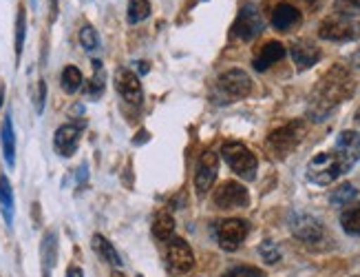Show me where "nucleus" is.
<instances>
[{"instance_id": "c85d7f7f", "label": "nucleus", "mask_w": 360, "mask_h": 277, "mask_svg": "<svg viewBox=\"0 0 360 277\" xmlns=\"http://www.w3.org/2000/svg\"><path fill=\"white\" fill-rule=\"evenodd\" d=\"M93 69H96V73H93V78L86 87V94L91 98H98L102 96V91H104V71H102V63L100 60H93Z\"/></svg>"}, {"instance_id": "e433bc0d", "label": "nucleus", "mask_w": 360, "mask_h": 277, "mask_svg": "<svg viewBox=\"0 0 360 277\" xmlns=\"http://www.w3.org/2000/svg\"><path fill=\"white\" fill-rule=\"evenodd\" d=\"M58 16V0H51V23L56 20Z\"/></svg>"}, {"instance_id": "4be33fe9", "label": "nucleus", "mask_w": 360, "mask_h": 277, "mask_svg": "<svg viewBox=\"0 0 360 277\" xmlns=\"http://www.w3.org/2000/svg\"><path fill=\"white\" fill-rule=\"evenodd\" d=\"M340 226L347 235H360V202H352L340 213Z\"/></svg>"}, {"instance_id": "0eeeda50", "label": "nucleus", "mask_w": 360, "mask_h": 277, "mask_svg": "<svg viewBox=\"0 0 360 277\" xmlns=\"http://www.w3.org/2000/svg\"><path fill=\"white\" fill-rule=\"evenodd\" d=\"M248 230H250V226H248L245 220L230 218V220H224V222H217L214 235H217V242H219V246H221L224 251H237L239 246L243 244Z\"/></svg>"}, {"instance_id": "cd10ccee", "label": "nucleus", "mask_w": 360, "mask_h": 277, "mask_svg": "<svg viewBox=\"0 0 360 277\" xmlns=\"http://www.w3.org/2000/svg\"><path fill=\"white\" fill-rule=\"evenodd\" d=\"M150 16V3L148 0H131L129 3V23H142Z\"/></svg>"}, {"instance_id": "6ab92c4d", "label": "nucleus", "mask_w": 360, "mask_h": 277, "mask_svg": "<svg viewBox=\"0 0 360 277\" xmlns=\"http://www.w3.org/2000/svg\"><path fill=\"white\" fill-rule=\"evenodd\" d=\"M301 23V11L290 3H281L272 11V25L278 32H288V29L296 27Z\"/></svg>"}, {"instance_id": "b1692460", "label": "nucleus", "mask_w": 360, "mask_h": 277, "mask_svg": "<svg viewBox=\"0 0 360 277\" xmlns=\"http://www.w3.org/2000/svg\"><path fill=\"white\" fill-rule=\"evenodd\" d=\"M82 82H84L82 71L77 67H73V65L65 67V71H62V75H60V85H62V89L67 91V94H75V91L82 87Z\"/></svg>"}, {"instance_id": "5701e85b", "label": "nucleus", "mask_w": 360, "mask_h": 277, "mask_svg": "<svg viewBox=\"0 0 360 277\" xmlns=\"http://www.w3.org/2000/svg\"><path fill=\"white\" fill-rule=\"evenodd\" d=\"M0 213H3L5 222L13 224V191L7 176H0Z\"/></svg>"}, {"instance_id": "f257e3e1", "label": "nucleus", "mask_w": 360, "mask_h": 277, "mask_svg": "<svg viewBox=\"0 0 360 277\" xmlns=\"http://www.w3.org/2000/svg\"><path fill=\"white\" fill-rule=\"evenodd\" d=\"M354 91H356V82L352 78L349 69L342 67V65H334L316 82L314 91H311L307 116L314 122L325 120L336 109V106H340L345 100H349L354 96Z\"/></svg>"}, {"instance_id": "a878e982", "label": "nucleus", "mask_w": 360, "mask_h": 277, "mask_svg": "<svg viewBox=\"0 0 360 277\" xmlns=\"http://www.w3.org/2000/svg\"><path fill=\"white\" fill-rule=\"evenodd\" d=\"M356 195H358V191H356L354 184H340L338 189H334V191L330 193V202H332L334 207H347V204L354 202Z\"/></svg>"}, {"instance_id": "58836bf2", "label": "nucleus", "mask_w": 360, "mask_h": 277, "mask_svg": "<svg viewBox=\"0 0 360 277\" xmlns=\"http://www.w3.org/2000/svg\"><path fill=\"white\" fill-rule=\"evenodd\" d=\"M3 100H5V82H0V106H3Z\"/></svg>"}, {"instance_id": "4468645a", "label": "nucleus", "mask_w": 360, "mask_h": 277, "mask_svg": "<svg viewBox=\"0 0 360 277\" xmlns=\"http://www.w3.org/2000/svg\"><path fill=\"white\" fill-rule=\"evenodd\" d=\"M80 135H82V127L80 125H62L56 135H53V147L60 153L62 158H71L77 151V144H80Z\"/></svg>"}, {"instance_id": "1a4fd4ad", "label": "nucleus", "mask_w": 360, "mask_h": 277, "mask_svg": "<svg viewBox=\"0 0 360 277\" xmlns=\"http://www.w3.org/2000/svg\"><path fill=\"white\" fill-rule=\"evenodd\" d=\"M261 32H263V16H261V11L252 3L243 5L241 11H239V16H237V20H234L232 34L248 42V40H255Z\"/></svg>"}, {"instance_id": "2eb2a0df", "label": "nucleus", "mask_w": 360, "mask_h": 277, "mask_svg": "<svg viewBox=\"0 0 360 277\" xmlns=\"http://www.w3.org/2000/svg\"><path fill=\"white\" fill-rule=\"evenodd\" d=\"M334 151L338 153V158L352 168L360 160V133H356V131H342L338 135Z\"/></svg>"}, {"instance_id": "c9c22d12", "label": "nucleus", "mask_w": 360, "mask_h": 277, "mask_svg": "<svg viewBox=\"0 0 360 277\" xmlns=\"http://www.w3.org/2000/svg\"><path fill=\"white\" fill-rule=\"evenodd\" d=\"M349 63H352V67H354V69H360V49L349 58Z\"/></svg>"}, {"instance_id": "f03ea898", "label": "nucleus", "mask_w": 360, "mask_h": 277, "mask_svg": "<svg viewBox=\"0 0 360 277\" xmlns=\"http://www.w3.org/2000/svg\"><path fill=\"white\" fill-rule=\"evenodd\" d=\"M349 171V166L338 158L336 151H325L319 153L309 160L307 164V180L321 184V187H327V184L336 182L340 176H345Z\"/></svg>"}, {"instance_id": "7c9ffc66", "label": "nucleus", "mask_w": 360, "mask_h": 277, "mask_svg": "<svg viewBox=\"0 0 360 277\" xmlns=\"http://www.w3.org/2000/svg\"><path fill=\"white\" fill-rule=\"evenodd\" d=\"M259 255L263 257L265 264H278V261H281V249H278V244L272 242V240L261 242V246H259Z\"/></svg>"}, {"instance_id": "423d86ee", "label": "nucleus", "mask_w": 360, "mask_h": 277, "mask_svg": "<svg viewBox=\"0 0 360 277\" xmlns=\"http://www.w3.org/2000/svg\"><path fill=\"white\" fill-rule=\"evenodd\" d=\"M217 87L228 98V102H234V100L250 96V91H252V78H250L243 69H228L226 73L219 75Z\"/></svg>"}, {"instance_id": "f704fd0d", "label": "nucleus", "mask_w": 360, "mask_h": 277, "mask_svg": "<svg viewBox=\"0 0 360 277\" xmlns=\"http://www.w3.org/2000/svg\"><path fill=\"white\" fill-rule=\"evenodd\" d=\"M67 277H84V273H82V269H80V266H69Z\"/></svg>"}, {"instance_id": "9d476101", "label": "nucleus", "mask_w": 360, "mask_h": 277, "mask_svg": "<svg viewBox=\"0 0 360 277\" xmlns=\"http://www.w3.org/2000/svg\"><path fill=\"white\" fill-rule=\"evenodd\" d=\"M219 209H245L250 204V193L239 182H224L212 195Z\"/></svg>"}, {"instance_id": "f3484780", "label": "nucleus", "mask_w": 360, "mask_h": 277, "mask_svg": "<svg viewBox=\"0 0 360 277\" xmlns=\"http://www.w3.org/2000/svg\"><path fill=\"white\" fill-rule=\"evenodd\" d=\"M40 264H42V277H51V271L58 264V233L53 228L46 230L40 242Z\"/></svg>"}, {"instance_id": "39448f33", "label": "nucleus", "mask_w": 360, "mask_h": 277, "mask_svg": "<svg viewBox=\"0 0 360 277\" xmlns=\"http://www.w3.org/2000/svg\"><path fill=\"white\" fill-rule=\"evenodd\" d=\"M360 25L352 16H342V13H332L319 25V38L330 42H349L358 38Z\"/></svg>"}, {"instance_id": "dca6fc26", "label": "nucleus", "mask_w": 360, "mask_h": 277, "mask_svg": "<svg viewBox=\"0 0 360 277\" xmlns=\"http://www.w3.org/2000/svg\"><path fill=\"white\" fill-rule=\"evenodd\" d=\"M292 60L299 71H305L309 67H314L321 60V49L316 44H311L309 40H296L292 42Z\"/></svg>"}, {"instance_id": "9b49d317", "label": "nucleus", "mask_w": 360, "mask_h": 277, "mask_svg": "<svg viewBox=\"0 0 360 277\" xmlns=\"http://www.w3.org/2000/svg\"><path fill=\"white\" fill-rule=\"evenodd\" d=\"M168 264L175 273H188L195 266V253L193 249L188 246V242H184L181 238H170L168 240Z\"/></svg>"}, {"instance_id": "393cba45", "label": "nucleus", "mask_w": 360, "mask_h": 277, "mask_svg": "<svg viewBox=\"0 0 360 277\" xmlns=\"http://www.w3.org/2000/svg\"><path fill=\"white\" fill-rule=\"evenodd\" d=\"M173 233H175V220L166 213L158 215V220H155V224H153V235L162 242H168L170 238H173Z\"/></svg>"}, {"instance_id": "412c9836", "label": "nucleus", "mask_w": 360, "mask_h": 277, "mask_svg": "<svg viewBox=\"0 0 360 277\" xmlns=\"http://www.w3.org/2000/svg\"><path fill=\"white\" fill-rule=\"evenodd\" d=\"M0 142H3V156L9 166L15 164V133H13V122L11 113L5 116L3 120V129H0Z\"/></svg>"}, {"instance_id": "20e7f679", "label": "nucleus", "mask_w": 360, "mask_h": 277, "mask_svg": "<svg viewBox=\"0 0 360 277\" xmlns=\"http://www.w3.org/2000/svg\"><path fill=\"white\" fill-rule=\"evenodd\" d=\"M221 156L228 162V166L232 168L234 173L241 176L243 180H255L257 178V158L255 153L250 151L245 144L241 142H226L221 147Z\"/></svg>"}, {"instance_id": "a211bd4d", "label": "nucleus", "mask_w": 360, "mask_h": 277, "mask_svg": "<svg viewBox=\"0 0 360 277\" xmlns=\"http://www.w3.org/2000/svg\"><path fill=\"white\" fill-rule=\"evenodd\" d=\"M285 58V47H283V42H278V40H270V42H265L261 51L255 56L252 60V67L257 71H265V69H270L272 65H276L278 60H283Z\"/></svg>"}, {"instance_id": "f8f14e48", "label": "nucleus", "mask_w": 360, "mask_h": 277, "mask_svg": "<svg viewBox=\"0 0 360 277\" xmlns=\"http://www.w3.org/2000/svg\"><path fill=\"white\" fill-rule=\"evenodd\" d=\"M217 171H219V156L217 153L214 151L201 153V158L197 162V171H195V189L199 195H203L214 184Z\"/></svg>"}, {"instance_id": "bb28decb", "label": "nucleus", "mask_w": 360, "mask_h": 277, "mask_svg": "<svg viewBox=\"0 0 360 277\" xmlns=\"http://www.w3.org/2000/svg\"><path fill=\"white\" fill-rule=\"evenodd\" d=\"M25 36H27V11L20 5L18 13H15V58L22 56V47H25Z\"/></svg>"}, {"instance_id": "2f4dec72", "label": "nucleus", "mask_w": 360, "mask_h": 277, "mask_svg": "<svg viewBox=\"0 0 360 277\" xmlns=\"http://www.w3.org/2000/svg\"><path fill=\"white\" fill-rule=\"evenodd\" d=\"M334 11L342 13V16H352L354 18L360 13V0H336Z\"/></svg>"}, {"instance_id": "473e14b6", "label": "nucleus", "mask_w": 360, "mask_h": 277, "mask_svg": "<svg viewBox=\"0 0 360 277\" xmlns=\"http://www.w3.org/2000/svg\"><path fill=\"white\" fill-rule=\"evenodd\" d=\"M44 98H46V85L44 80H38L34 87V106H36V113L44 111Z\"/></svg>"}, {"instance_id": "7ed1b4c3", "label": "nucleus", "mask_w": 360, "mask_h": 277, "mask_svg": "<svg viewBox=\"0 0 360 277\" xmlns=\"http://www.w3.org/2000/svg\"><path fill=\"white\" fill-rule=\"evenodd\" d=\"M305 133H307V125H305L303 120L288 122V125L278 127L276 131L270 133L268 147H270V151L274 153L276 158H285V156H290V153L303 142Z\"/></svg>"}, {"instance_id": "72a5a7b5", "label": "nucleus", "mask_w": 360, "mask_h": 277, "mask_svg": "<svg viewBox=\"0 0 360 277\" xmlns=\"http://www.w3.org/2000/svg\"><path fill=\"white\" fill-rule=\"evenodd\" d=\"M224 277H263V271L255 269V266H237L228 271Z\"/></svg>"}, {"instance_id": "6e6552de", "label": "nucleus", "mask_w": 360, "mask_h": 277, "mask_svg": "<svg viewBox=\"0 0 360 277\" xmlns=\"http://www.w3.org/2000/svg\"><path fill=\"white\" fill-rule=\"evenodd\" d=\"M290 228L296 240L305 244H319L325 238V226L319 218L309 213H292L290 218Z\"/></svg>"}, {"instance_id": "aec40b11", "label": "nucleus", "mask_w": 360, "mask_h": 277, "mask_svg": "<svg viewBox=\"0 0 360 277\" xmlns=\"http://www.w3.org/2000/svg\"><path fill=\"white\" fill-rule=\"evenodd\" d=\"M91 246H93V251H96L98 255H100V259H104V261H108L111 266H117V269H122V257H120V253H117V249L115 246L108 242L104 235H100V233H96L93 235V240H91Z\"/></svg>"}, {"instance_id": "4c0bfd02", "label": "nucleus", "mask_w": 360, "mask_h": 277, "mask_svg": "<svg viewBox=\"0 0 360 277\" xmlns=\"http://www.w3.org/2000/svg\"><path fill=\"white\" fill-rule=\"evenodd\" d=\"M137 65H139V73H148V63L142 60V63H137Z\"/></svg>"}, {"instance_id": "ddd939ff", "label": "nucleus", "mask_w": 360, "mask_h": 277, "mask_svg": "<svg viewBox=\"0 0 360 277\" xmlns=\"http://www.w3.org/2000/svg\"><path fill=\"white\" fill-rule=\"evenodd\" d=\"M115 87L120 91V96L131 104H139L144 100L142 82H139L135 71H131V69H120L115 73Z\"/></svg>"}, {"instance_id": "c756f323", "label": "nucleus", "mask_w": 360, "mask_h": 277, "mask_svg": "<svg viewBox=\"0 0 360 277\" xmlns=\"http://www.w3.org/2000/svg\"><path fill=\"white\" fill-rule=\"evenodd\" d=\"M80 44L84 47V51H89V54L100 49V36H98V32L91 25H84L80 29Z\"/></svg>"}]
</instances>
